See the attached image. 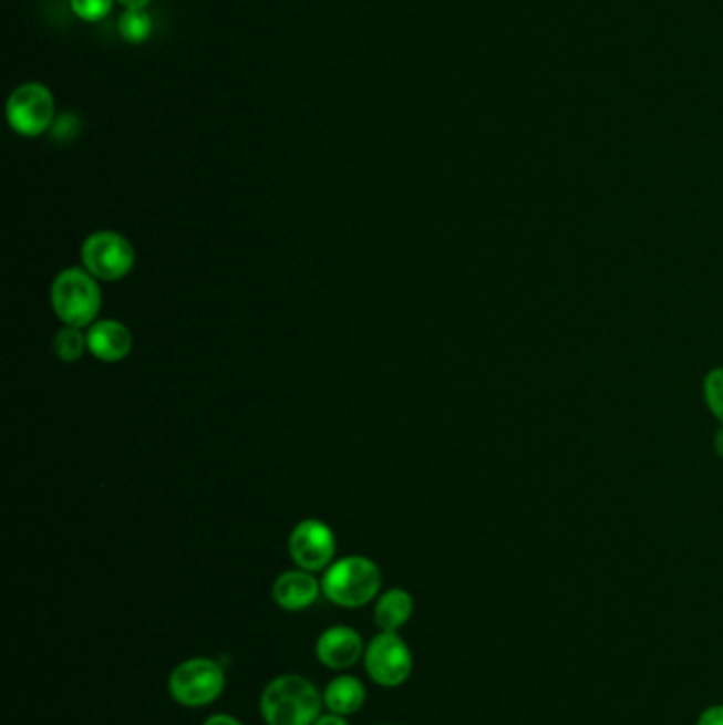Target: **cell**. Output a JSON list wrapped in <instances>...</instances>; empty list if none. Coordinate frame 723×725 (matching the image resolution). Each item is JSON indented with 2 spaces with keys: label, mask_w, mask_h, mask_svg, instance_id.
I'll list each match as a JSON object with an SVG mask.
<instances>
[{
  "label": "cell",
  "mask_w": 723,
  "mask_h": 725,
  "mask_svg": "<svg viewBox=\"0 0 723 725\" xmlns=\"http://www.w3.org/2000/svg\"><path fill=\"white\" fill-rule=\"evenodd\" d=\"M323 698L306 676L275 679L261 694V715L268 725H314Z\"/></svg>",
  "instance_id": "obj_1"
},
{
  "label": "cell",
  "mask_w": 723,
  "mask_h": 725,
  "mask_svg": "<svg viewBox=\"0 0 723 725\" xmlns=\"http://www.w3.org/2000/svg\"><path fill=\"white\" fill-rule=\"evenodd\" d=\"M51 308L69 327L94 325L102 308L99 280L85 268H69L55 276L51 284Z\"/></svg>",
  "instance_id": "obj_2"
},
{
  "label": "cell",
  "mask_w": 723,
  "mask_h": 725,
  "mask_svg": "<svg viewBox=\"0 0 723 725\" xmlns=\"http://www.w3.org/2000/svg\"><path fill=\"white\" fill-rule=\"evenodd\" d=\"M382 583L380 569L365 556H347L333 562L323 577V594L340 607L359 609L374 601Z\"/></svg>",
  "instance_id": "obj_3"
},
{
  "label": "cell",
  "mask_w": 723,
  "mask_h": 725,
  "mask_svg": "<svg viewBox=\"0 0 723 725\" xmlns=\"http://www.w3.org/2000/svg\"><path fill=\"white\" fill-rule=\"evenodd\" d=\"M81 263L96 280L117 282L132 272L136 252L125 236L102 229L85 238L81 247Z\"/></svg>",
  "instance_id": "obj_4"
},
{
  "label": "cell",
  "mask_w": 723,
  "mask_h": 725,
  "mask_svg": "<svg viewBox=\"0 0 723 725\" xmlns=\"http://www.w3.org/2000/svg\"><path fill=\"white\" fill-rule=\"evenodd\" d=\"M171 696L183 706H206L224 694V669L208 657L178 664L168 681Z\"/></svg>",
  "instance_id": "obj_5"
},
{
  "label": "cell",
  "mask_w": 723,
  "mask_h": 725,
  "mask_svg": "<svg viewBox=\"0 0 723 725\" xmlns=\"http://www.w3.org/2000/svg\"><path fill=\"white\" fill-rule=\"evenodd\" d=\"M55 117V102L50 90L41 83H25L7 102V120L22 136H41L50 130Z\"/></svg>",
  "instance_id": "obj_6"
},
{
  "label": "cell",
  "mask_w": 723,
  "mask_h": 725,
  "mask_svg": "<svg viewBox=\"0 0 723 725\" xmlns=\"http://www.w3.org/2000/svg\"><path fill=\"white\" fill-rule=\"evenodd\" d=\"M365 669L378 685L397 687L412 673V653L397 632H382L365 650Z\"/></svg>",
  "instance_id": "obj_7"
},
{
  "label": "cell",
  "mask_w": 723,
  "mask_h": 725,
  "mask_svg": "<svg viewBox=\"0 0 723 725\" xmlns=\"http://www.w3.org/2000/svg\"><path fill=\"white\" fill-rule=\"evenodd\" d=\"M289 553L303 571H323L335 556L333 530L321 520H303L289 537Z\"/></svg>",
  "instance_id": "obj_8"
},
{
  "label": "cell",
  "mask_w": 723,
  "mask_h": 725,
  "mask_svg": "<svg viewBox=\"0 0 723 725\" xmlns=\"http://www.w3.org/2000/svg\"><path fill=\"white\" fill-rule=\"evenodd\" d=\"M363 653V641L357 630L349 625H333L324 630L317 641V657L327 669L342 671L359 662Z\"/></svg>",
  "instance_id": "obj_9"
},
{
  "label": "cell",
  "mask_w": 723,
  "mask_h": 725,
  "mask_svg": "<svg viewBox=\"0 0 723 725\" xmlns=\"http://www.w3.org/2000/svg\"><path fill=\"white\" fill-rule=\"evenodd\" d=\"M132 346H134V338L130 329L120 321L104 319L87 329V351L92 352L99 361L104 363L124 361L132 352Z\"/></svg>",
  "instance_id": "obj_10"
},
{
  "label": "cell",
  "mask_w": 723,
  "mask_h": 725,
  "mask_svg": "<svg viewBox=\"0 0 723 725\" xmlns=\"http://www.w3.org/2000/svg\"><path fill=\"white\" fill-rule=\"evenodd\" d=\"M321 594V583L308 571H287L278 577L272 588L276 604L285 611H303L312 607Z\"/></svg>",
  "instance_id": "obj_11"
},
{
  "label": "cell",
  "mask_w": 723,
  "mask_h": 725,
  "mask_svg": "<svg viewBox=\"0 0 723 725\" xmlns=\"http://www.w3.org/2000/svg\"><path fill=\"white\" fill-rule=\"evenodd\" d=\"M365 702V687L357 676H338L324 690V704L335 715H352Z\"/></svg>",
  "instance_id": "obj_12"
},
{
  "label": "cell",
  "mask_w": 723,
  "mask_h": 725,
  "mask_svg": "<svg viewBox=\"0 0 723 725\" xmlns=\"http://www.w3.org/2000/svg\"><path fill=\"white\" fill-rule=\"evenodd\" d=\"M412 609H414L412 597L401 588H393L375 602V624L382 632H397L401 625L410 620Z\"/></svg>",
  "instance_id": "obj_13"
},
{
  "label": "cell",
  "mask_w": 723,
  "mask_h": 725,
  "mask_svg": "<svg viewBox=\"0 0 723 725\" xmlns=\"http://www.w3.org/2000/svg\"><path fill=\"white\" fill-rule=\"evenodd\" d=\"M87 349V335L79 327H64L53 338V352L64 363H75Z\"/></svg>",
  "instance_id": "obj_14"
},
{
  "label": "cell",
  "mask_w": 723,
  "mask_h": 725,
  "mask_svg": "<svg viewBox=\"0 0 723 725\" xmlns=\"http://www.w3.org/2000/svg\"><path fill=\"white\" fill-rule=\"evenodd\" d=\"M120 32L127 43L141 45L153 32V20L145 9H127L120 20Z\"/></svg>",
  "instance_id": "obj_15"
},
{
  "label": "cell",
  "mask_w": 723,
  "mask_h": 725,
  "mask_svg": "<svg viewBox=\"0 0 723 725\" xmlns=\"http://www.w3.org/2000/svg\"><path fill=\"white\" fill-rule=\"evenodd\" d=\"M704 401L711 414L723 423V367L713 370L704 380Z\"/></svg>",
  "instance_id": "obj_16"
},
{
  "label": "cell",
  "mask_w": 723,
  "mask_h": 725,
  "mask_svg": "<svg viewBox=\"0 0 723 725\" xmlns=\"http://www.w3.org/2000/svg\"><path fill=\"white\" fill-rule=\"evenodd\" d=\"M71 7L76 18L85 22H101L111 13L113 0H71Z\"/></svg>",
  "instance_id": "obj_17"
},
{
  "label": "cell",
  "mask_w": 723,
  "mask_h": 725,
  "mask_svg": "<svg viewBox=\"0 0 723 725\" xmlns=\"http://www.w3.org/2000/svg\"><path fill=\"white\" fill-rule=\"evenodd\" d=\"M699 725H723V704L711 706L700 715Z\"/></svg>",
  "instance_id": "obj_18"
},
{
  "label": "cell",
  "mask_w": 723,
  "mask_h": 725,
  "mask_svg": "<svg viewBox=\"0 0 723 725\" xmlns=\"http://www.w3.org/2000/svg\"><path fill=\"white\" fill-rule=\"evenodd\" d=\"M204 725H242L238 719H234V717H229V715H213V717H208L206 722H204Z\"/></svg>",
  "instance_id": "obj_19"
},
{
  "label": "cell",
  "mask_w": 723,
  "mask_h": 725,
  "mask_svg": "<svg viewBox=\"0 0 723 725\" xmlns=\"http://www.w3.org/2000/svg\"><path fill=\"white\" fill-rule=\"evenodd\" d=\"M314 725H349L344 719H342V715H335V713H331V715H323V717H319L317 722H314Z\"/></svg>",
  "instance_id": "obj_20"
},
{
  "label": "cell",
  "mask_w": 723,
  "mask_h": 725,
  "mask_svg": "<svg viewBox=\"0 0 723 725\" xmlns=\"http://www.w3.org/2000/svg\"><path fill=\"white\" fill-rule=\"evenodd\" d=\"M127 9H145L151 0H120Z\"/></svg>",
  "instance_id": "obj_21"
},
{
  "label": "cell",
  "mask_w": 723,
  "mask_h": 725,
  "mask_svg": "<svg viewBox=\"0 0 723 725\" xmlns=\"http://www.w3.org/2000/svg\"><path fill=\"white\" fill-rule=\"evenodd\" d=\"M715 452L723 458V428H720L715 435Z\"/></svg>",
  "instance_id": "obj_22"
}]
</instances>
